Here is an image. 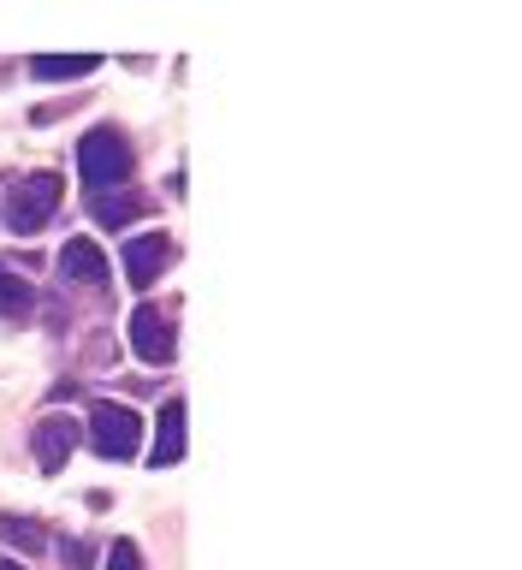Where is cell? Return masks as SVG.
I'll return each mask as SVG.
<instances>
[{"label": "cell", "mask_w": 522, "mask_h": 570, "mask_svg": "<svg viewBox=\"0 0 522 570\" xmlns=\"http://www.w3.org/2000/svg\"><path fill=\"white\" fill-rule=\"evenodd\" d=\"M131 167H137V149H131V137H125L119 125H96V131L78 142V173H83L89 196L119 190L125 178H131Z\"/></svg>", "instance_id": "obj_1"}, {"label": "cell", "mask_w": 522, "mask_h": 570, "mask_svg": "<svg viewBox=\"0 0 522 570\" xmlns=\"http://www.w3.org/2000/svg\"><path fill=\"white\" fill-rule=\"evenodd\" d=\"M60 173H24V178H12V190H7V226L18 232V238H30V232H42L53 220V208H60Z\"/></svg>", "instance_id": "obj_2"}, {"label": "cell", "mask_w": 522, "mask_h": 570, "mask_svg": "<svg viewBox=\"0 0 522 570\" xmlns=\"http://www.w3.org/2000/svg\"><path fill=\"white\" fill-rule=\"evenodd\" d=\"M137 440H142V422L137 410L125 404H89V445H96L101 458H137Z\"/></svg>", "instance_id": "obj_3"}, {"label": "cell", "mask_w": 522, "mask_h": 570, "mask_svg": "<svg viewBox=\"0 0 522 570\" xmlns=\"http://www.w3.org/2000/svg\"><path fill=\"white\" fill-rule=\"evenodd\" d=\"M131 351L142 356V363H155V368H167L173 356H178V333H173V315L167 309H155V303H137L131 309Z\"/></svg>", "instance_id": "obj_4"}, {"label": "cell", "mask_w": 522, "mask_h": 570, "mask_svg": "<svg viewBox=\"0 0 522 570\" xmlns=\"http://www.w3.org/2000/svg\"><path fill=\"white\" fill-rule=\"evenodd\" d=\"M178 244L167 238V232H142V238L125 244V279H131V292H149V285L173 267Z\"/></svg>", "instance_id": "obj_5"}, {"label": "cell", "mask_w": 522, "mask_h": 570, "mask_svg": "<svg viewBox=\"0 0 522 570\" xmlns=\"http://www.w3.org/2000/svg\"><path fill=\"white\" fill-rule=\"evenodd\" d=\"M83 434H78V422H66V416H42L36 422V434H30V452H36V463L53 475V470H66V458H71V445H78Z\"/></svg>", "instance_id": "obj_6"}, {"label": "cell", "mask_w": 522, "mask_h": 570, "mask_svg": "<svg viewBox=\"0 0 522 570\" xmlns=\"http://www.w3.org/2000/svg\"><path fill=\"white\" fill-rule=\"evenodd\" d=\"M178 458H185V399H167V404H160V422H155L149 463H155V470H173Z\"/></svg>", "instance_id": "obj_7"}, {"label": "cell", "mask_w": 522, "mask_h": 570, "mask_svg": "<svg viewBox=\"0 0 522 570\" xmlns=\"http://www.w3.org/2000/svg\"><path fill=\"white\" fill-rule=\"evenodd\" d=\"M60 274L71 285H89V292H107V256H101V244H89V238H71L60 249Z\"/></svg>", "instance_id": "obj_8"}, {"label": "cell", "mask_w": 522, "mask_h": 570, "mask_svg": "<svg viewBox=\"0 0 522 570\" xmlns=\"http://www.w3.org/2000/svg\"><path fill=\"white\" fill-rule=\"evenodd\" d=\"M149 208H155V196H142V190H107V196H89V214H96V226H107V232H119V226L142 220Z\"/></svg>", "instance_id": "obj_9"}, {"label": "cell", "mask_w": 522, "mask_h": 570, "mask_svg": "<svg viewBox=\"0 0 522 570\" xmlns=\"http://www.w3.org/2000/svg\"><path fill=\"white\" fill-rule=\"evenodd\" d=\"M96 66H101V53H36L30 78L36 83H71V78H89Z\"/></svg>", "instance_id": "obj_10"}, {"label": "cell", "mask_w": 522, "mask_h": 570, "mask_svg": "<svg viewBox=\"0 0 522 570\" xmlns=\"http://www.w3.org/2000/svg\"><path fill=\"white\" fill-rule=\"evenodd\" d=\"M0 541H12L18 552H42L48 547V529L36 517H0Z\"/></svg>", "instance_id": "obj_11"}, {"label": "cell", "mask_w": 522, "mask_h": 570, "mask_svg": "<svg viewBox=\"0 0 522 570\" xmlns=\"http://www.w3.org/2000/svg\"><path fill=\"white\" fill-rule=\"evenodd\" d=\"M36 309V285L18 279L12 267H0V315H30Z\"/></svg>", "instance_id": "obj_12"}, {"label": "cell", "mask_w": 522, "mask_h": 570, "mask_svg": "<svg viewBox=\"0 0 522 570\" xmlns=\"http://www.w3.org/2000/svg\"><path fill=\"white\" fill-rule=\"evenodd\" d=\"M53 547H60V570H89V559H96L89 541H71V534H66V541H53Z\"/></svg>", "instance_id": "obj_13"}, {"label": "cell", "mask_w": 522, "mask_h": 570, "mask_svg": "<svg viewBox=\"0 0 522 570\" xmlns=\"http://www.w3.org/2000/svg\"><path fill=\"white\" fill-rule=\"evenodd\" d=\"M107 570H142L137 541H114V547H107Z\"/></svg>", "instance_id": "obj_14"}, {"label": "cell", "mask_w": 522, "mask_h": 570, "mask_svg": "<svg viewBox=\"0 0 522 570\" xmlns=\"http://www.w3.org/2000/svg\"><path fill=\"white\" fill-rule=\"evenodd\" d=\"M0 570H24V564H18V559H0Z\"/></svg>", "instance_id": "obj_15"}]
</instances>
